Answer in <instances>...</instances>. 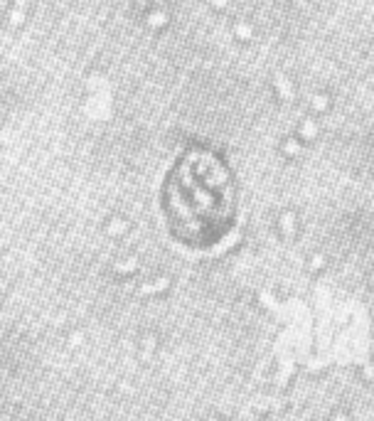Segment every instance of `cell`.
<instances>
[{"label": "cell", "mask_w": 374, "mask_h": 421, "mask_svg": "<svg viewBox=\"0 0 374 421\" xmlns=\"http://www.w3.org/2000/svg\"><path fill=\"white\" fill-rule=\"evenodd\" d=\"M27 5H30V0H15V5L8 15V30H18L25 20V13H27Z\"/></svg>", "instance_id": "1"}, {"label": "cell", "mask_w": 374, "mask_h": 421, "mask_svg": "<svg viewBox=\"0 0 374 421\" xmlns=\"http://www.w3.org/2000/svg\"><path fill=\"white\" fill-rule=\"evenodd\" d=\"M165 23V15H150V25H162Z\"/></svg>", "instance_id": "2"}, {"label": "cell", "mask_w": 374, "mask_h": 421, "mask_svg": "<svg viewBox=\"0 0 374 421\" xmlns=\"http://www.w3.org/2000/svg\"><path fill=\"white\" fill-rule=\"evenodd\" d=\"M214 5H219V8H227V0H212Z\"/></svg>", "instance_id": "3"}]
</instances>
